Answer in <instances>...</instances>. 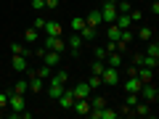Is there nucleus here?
Instances as JSON below:
<instances>
[{"mask_svg":"<svg viewBox=\"0 0 159 119\" xmlns=\"http://www.w3.org/2000/svg\"><path fill=\"white\" fill-rule=\"evenodd\" d=\"M45 51L64 53V51H66V42H64V37H61V34H45Z\"/></svg>","mask_w":159,"mask_h":119,"instance_id":"obj_1","label":"nucleus"},{"mask_svg":"<svg viewBox=\"0 0 159 119\" xmlns=\"http://www.w3.org/2000/svg\"><path fill=\"white\" fill-rule=\"evenodd\" d=\"M138 98H143V101L146 103H157V98H159V93H157V85H154V82H146V85L141 87V93H138Z\"/></svg>","mask_w":159,"mask_h":119,"instance_id":"obj_2","label":"nucleus"},{"mask_svg":"<svg viewBox=\"0 0 159 119\" xmlns=\"http://www.w3.org/2000/svg\"><path fill=\"white\" fill-rule=\"evenodd\" d=\"M101 82L103 85H119V69H114V66H103V72H101Z\"/></svg>","mask_w":159,"mask_h":119,"instance_id":"obj_3","label":"nucleus"},{"mask_svg":"<svg viewBox=\"0 0 159 119\" xmlns=\"http://www.w3.org/2000/svg\"><path fill=\"white\" fill-rule=\"evenodd\" d=\"M8 108H11L16 117H21V114H24V95H19V93H8Z\"/></svg>","mask_w":159,"mask_h":119,"instance_id":"obj_4","label":"nucleus"},{"mask_svg":"<svg viewBox=\"0 0 159 119\" xmlns=\"http://www.w3.org/2000/svg\"><path fill=\"white\" fill-rule=\"evenodd\" d=\"M98 11H101L103 24H114V19H117V6H114V3H103Z\"/></svg>","mask_w":159,"mask_h":119,"instance_id":"obj_5","label":"nucleus"},{"mask_svg":"<svg viewBox=\"0 0 159 119\" xmlns=\"http://www.w3.org/2000/svg\"><path fill=\"white\" fill-rule=\"evenodd\" d=\"M88 114H90L93 119H117V117H119V114L114 111V108H109V106L98 108V111H88Z\"/></svg>","mask_w":159,"mask_h":119,"instance_id":"obj_6","label":"nucleus"},{"mask_svg":"<svg viewBox=\"0 0 159 119\" xmlns=\"http://www.w3.org/2000/svg\"><path fill=\"white\" fill-rule=\"evenodd\" d=\"M122 87H125V93H141L143 82H141L138 77H127L125 82H122Z\"/></svg>","mask_w":159,"mask_h":119,"instance_id":"obj_7","label":"nucleus"},{"mask_svg":"<svg viewBox=\"0 0 159 119\" xmlns=\"http://www.w3.org/2000/svg\"><path fill=\"white\" fill-rule=\"evenodd\" d=\"M133 117H151V103L138 101L135 106H133Z\"/></svg>","mask_w":159,"mask_h":119,"instance_id":"obj_8","label":"nucleus"},{"mask_svg":"<svg viewBox=\"0 0 159 119\" xmlns=\"http://www.w3.org/2000/svg\"><path fill=\"white\" fill-rule=\"evenodd\" d=\"M64 90H66V85L58 82V79H51V82H48V95H51V98H58Z\"/></svg>","mask_w":159,"mask_h":119,"instance_id":"obj_9","label":"nucleus"},{"mask_svg":"<svg viewBox=\"0 0 159 119\" xmlns=\"http://www.w3.org/2000/svg\"><path fill=\"white\" fill-rule=\"evenodd\" d=\"M43 61H45V66H58V61H61V53L56 51H43Z\"/></svg>","mask_w":159,"mask_h":119,"instance_id":"obj_10","label":"nucleus"},{"mask_svg":"<svg viewBox=\"0 0 159 119\" xmlns=\"http://www.w3.org/2000/svg\"><path fill=\"white\" fill-rule=\"evenodd\" d=\"M82 19H85V27H93V29H96L98 24H103V19H101V11H90L88 16H82Z\"/></svg>","mask_w":159,"mask_h":119,"instance_id":"obj_11","label":"nucleus"},{"mask_svg":"<svg viewBox=\"0 0 159 119\" xmlns=\"http://www.w3.org/2000/svg\"><path fill=\"white\" fill-rule=\"evenodd\" d=\"M72 103H74V93L72 90H64L61 95H58V106H61V108H66V111H69Z\"/></svg>","mask_w":159,"mask_h":119,"instance_id":"obj_12","label":"nucleus"},{"mask_svg":"<svg viewBox=\"0 0 159 119\" xmlns=\"http://www.w3.org/2000/svg\"><path fill=\"white\" fill-rule=\"evenodd\" d=\"M11 66L16 69V72H27V53H19V56L11 58Z\"/></svg>","mask_w":159,"mask_h":119,"instance_id":"obj_13","label":"nucleus"},{"mask_svg":"<svg viewBox=\"0 0 159 119\" xmlns=\"http://www.w3.org/2000/svg\"><path fill=\"white\" fill-rule=\"evenodd\" d=\"M138 79H141L143 85L146 82H154V69H148V66H138V74H135Z\"/></svg>","mask_w":159,"mask_h":119,"instance_id":"obj_14","label":"nucleus"},{"mask_svg":"<svg viewBox=\"0 0 159 119\" xmlns=\"http://www.w3.org/2000/svg\"><path fill=\"white\" fill-rule=\"evenodd\" d=\"M72 93H74V98H90V85L88 82H80L77 87H72Z\"/></svg>","mask_w":159,"mask_h":119,"instance_id":"obj_15","label":"nucleus"},{"mask_svg":"<svg viewBox=\"0 0 159 119\" xmlns=\"http://www.w3.org/2000/svg\"><path fill=\"white\" fill-rule=\"evenodd\" d=\"M45 34H61V24L58 21H45V29H43Z\"/></svg>","mask_w":159,"mask_h":119,"instance_id":"obj_16","label":"nucleus"},{"mask_svg":"<svg viewBox=\"0 0 159 119\" xmlns=\"http://www.w3.org/2000/svg\"><path fill=\"white\" fill-rule=\"evenodd\" d=\"M43 87H45V79H40V77H34V74H32V82H29V90H32V93H40Z\"/></svg>","mask_w":159,"mask_h":119,"instance_id":"obj_17","label":"nucleus"},{"mask_svg":"<svg viewBox=\"0 0 159 119\" xmlns=\"http://www.w3.org/2000/svg\"><path fill=\"white\" fill-rule=\"evenodd\" d=\"M82 42H85V40L80 37V34H74V37H69V51H80V48H82Z\"/></svg>","mask_w":159,"mask_h":119,"instance_id":"obj_18","label":"nucleus"},{"mask_svg":"<svg viewBox=\"0 0 159 119\" xmlns=\"http://www.w3.org/2000/svg\"><path fill=\"white\" fill-rule=\"evenodd\" d=\"M119 32H122V29H119L117 24H106V37H109V40H117Z\"/></svg>","mask_w":159,"mask_h":119,"instance_id":"obj_19","label":"nucleus"},{"mask_svg":"<svg viewBox=\"0 0 159 119\" xmlns=\"http://www.w3.org/2000/svg\"><path fill=\"white\" fill-rule=\"evenodd\" d=\"M146 56H148V58H159V45H157V42H151V40H148V45H146Z\"/></svg>","mask_w":159,"mask_h":119,"instance_id":"obj_20","label":"nucleus"},{"mask_svg":"<svg viewBox=\"0 0 159 119\" xmlns=\"http://www.w3.org/2000/svg\"><path fill=\"white\" fill-rule=\"evenodd\" d=\"M138 37H141L143 42H148V40L154 37V32H151V27H141V29H138Z\"/></svg>","mask_w":159,"mask_h":119,"instance_id":"obj_21","label":"nucleus"},{"mask_svg":"<svg viewBox=\"0 0 159 119\" xmlns=\"http://www.w3.org/2000/svg\"><path fill=\"white\" fill-rule=\"evenodd\" d=\"M82 27H85V19H82V16H74L72 24H69V29H74V32H80Z\"/></svg>","mask_w":159,"mask_h":119,"instance_id":"obj_22","label":"nucleus"},{"mask_svg":"<svg viewBox=\"0 0 159 119\" xmlns=\"http://www.w3.org/2000/svg\"><path fill=\"white\" fill-rule=\"evenodd\" d=\"M24 40H27V42H37V29H34V27L24 29Z\"/></svg>","mask_w":159,"mask_h":119,"instance_id":"obj_23","label":"nucleus"},{"mask_svg":"<svg viewBox=\"0 0 159 119\" xmlns=\"http://www.w3.org/2000/svg\"><path fill=\"white\" fill-rule=\"evenodd\" d=\"M80 37H82V40H93V37H96V29H93V27H82V29H80Z\"/></svg>","mask_w":159,"mask_h":119,"instance_id":"obj_24","label":"nucleus"},{"mask_svg":"<svg viewBox=\"0 0 159 119\" xmlns=\"http://www.w3.org/2000/svg\"><path fill=\"white\" fill-rule=\"evenodd\" d=\"M114 6H117V13H127V11H130V3H127V0H117V3H114Z\"/></svg>","mask_w":159,"mask_h":119,"instance_id":"obj_25","label":"nucleus"},{"mask_svg":"<svg viewBox=\"0 0 159 119\" xmlns=\"http://www.w3.org/2000/svg\"><path fill=\"white\" fill-rule=\"evenodd\" d=\"M88 85H90V90H98V87H101L103 82H101V77H98V74H90V79H88Z\"/></svg>","mask_w":159,"mask_h":119,"instance_id":"obj_26","label":"nucleus"},{"mask_svg":"<svg viewBox=\"0 0 159 119\" xmlns=\"http://www.w3.org/2000/svg\"><path fill=\"white\" fill-rule=\"evenodd\" d=\"M106 106V101L103 98H90V111H98V108Z\"/></svg>","mask_w":159,"mask_h":119,"instance_id":"obj_27","label":"nucleus"},{"mask_svg":"<svg viewBox=\"0 0 159 119\" xmlns=\"http://www.w3.org/2000/svg\"><path fill=\"white\" fill-rule=\"evenodd\" d=\"M29 90V85H27V82H24V79H21V82H16V85H13V93H19V95H24V93H27Z\"/></svg>","mask_w":159,"mask_h":119,"instance_id":"obj_28","label":"nucleus"},{"mask_svg":"<svg viewBox=\"0 0 159 119\" xmlns=\"http://www.w3.org/2000/svg\"><path fill=\"white\" fill-rule=\"evenodd\" d=\"M103 66H106V64H103V61H96V64H93V66H90V74H98V77H101Z\"/></svg>","mask_w":159,"mask_h":119,"instance_id":"obj_29","label":"nucleus"},{"mask_svg":"<svg viewBox=\"0 0 159 119\" xmlns=\"http://www.w3.org/2000/svg\"><path fill=\"white\" fill-rule=\"evenodd\" d=\"M125 103H127V106H135V103H138V93H127V95H125Z\"/></svg>","mask_w":159,"mask_h":119,"instance_id":"obj_30","label":"nucleus"},{"mask_svg":"<svg viewBox=\"0 0 159 119\" xmlns=\"http://www.w3.org/2000/svg\"><path fill=\"white\" fill-rule=\"evenodd\" d=\"M11 53H13V56H19V53H27V48H24L21 42H13V45H11Z\"/></svg>","mask_w":159,"mask_h":119,"instance_id":"obj_31","label":"nucleus"},{"mask_svg":"<svg viewBox=\"0 0 159 119\" xmlns=\"http://www.w3.org/2000/svg\"><path fill=\"white\" fill-rule=\"evenodd\" d=\"M127 16H130V21H133V24H138V21L143 19V13H141V11H133V8H130V13H127Z\"/></svg>","mask_w":159,"mask_h":119,"instance_id":"obj_32","label":"nucleus"},{"mask_svg":"<svg viewBox=\"0 0 159 119\" xmlns=\"http://www.w3.org/2000/svg\"><path fill=\"white\" fill-rule=\"evenodd\" d=\"M48 74H51V66H43V69H37V74H34V77H40V79H48Z\"/></svg>","mask_w":159,"mask_h":119,"instance_id":"obj_33","label":"nucleus"},{"mask_svg":"<svg viewBox=\"0 0 159 119\" xmlns=\"http://www.w3.org/2000/svg\"><path fill=\"white\" fill-rule=\"evenodd\" d=\"M32 27L37 29V32H40V29H45V19H43V16H37V19H34V24H32Z\"/></svg>","mask_w":159,"mask_h":119,"instance_id":"obj_34","label":"nucleus"},{"mask_svg":"<svg viewBox=\"0 0 159 119\" xmlns=\"http://www.w3.org/2000/svg\"><path fill=\"white\" fill-rule=\"evenodd\" d=\"M53 79H58V82H64V85H66V82H69V74H66V72H58Z\"/></svg>","mask_w":159,"mask_h":119,"instance_id":"obj_35","label":"nucleus"},{"mask_svg":"<svg viewBox=\"0 0 159 119\" xmlns=\"http://www.w3.org/2000/svg\"><path fill=\"white\" fill-rule=\"evenodd\" d=\"M32 8L34 11H43V8H45V0H32Z\"/></svg>","mask_w":159,"mask_h":119,"instance_id":"obj_36","label":"nucleus"},{"mask_svg":"<svg viewBox=\"0 0 159 119\" xmlns=\"http://www.w3.org/2000/svg\"><path fill=\"white\" fill-rule=\"evenodd\" d=\"M96 58H98V61H106V48H98V51H96Z\"/></svg>","mask_w":159,"mask_h":119,"instance_id":"obj_37","label":"nucleus"},{"mask_svg":"<svg viewBox=\"0 0 159 119\" xmlns=\"http://www.w3.org/2000/svg\"><path fill=\"white\" fill-rule=\"evenodd\" d=\"M125 74H127V77H135V74H138V66H135V64H130V69H125Z\"/></svg>","mask_w":159,"mask_h":119,"instance_id":"obj_38","label":"nucleus"},{"mask_svg":"<svg viewBox=\"0 0 159 119\" xmlns=\"http://www.w3.org/2000/svg\"><path fill=\"white\" fill-rule=\"evenodd\" d=\"M0 106L8 108V93H0Z\"/></svg>","mask_w":159,"mask_h":119,"instance_id":"obj_39","label":"nucleus"},{"mask_svg":"<svg viewBox=\"0 0 159 119\" xmlns=\"http://www.w3.org/2000/svg\"><path fill=\"white\" fill-rule=\"evenodd\" d=\"M45 8H58V0H45Z\"/></svg>","mask_w":159,"mask_h":119,"instance_id":"obj_40","label":"nucleus"},{"mask_svg":"<svg viewBox=\"0 0 159 119\" xmlns=\"http://www.w3.org/2000/svg\"><path fill=\"white\" fill-rule=\"evenodd\" d=\"M3 114H6V108H3V106H0V117H3Z\"/></svg>","mask_w":159,"mask_h":119,"instance_id":"obj_41","label":"nucleus"},{"mask_svg":"<svg viewBox=\"0 0 159 119\" xmlns=\"http://www.w3.org/2000/svg\"><path fill=\"white\" fill-rule=\"evenodd\" d=\"M103 3H117V0H103Z\"/></svg>","mask_w":159,"mask_h":119,"instance_id":"obj_42","label":"nucleus"}]
</instances>
